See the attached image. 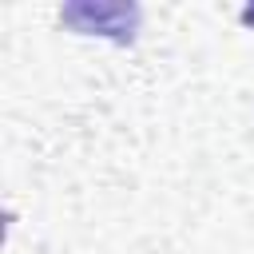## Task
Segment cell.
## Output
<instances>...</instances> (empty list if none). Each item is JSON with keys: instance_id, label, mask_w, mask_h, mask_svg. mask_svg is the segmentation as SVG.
Here are the masks:
<instances>
[{"instance_id": "6da1fadb", "label": "cell", "mask_w": 254, "mask_h": 254, "mask_svg": "<svg viewBox=\"0 0 254 254\" xmlns=\"http://www.w3.org/2000/svg\"><path fill=\"white\" fill-rule=\"evenodd\" d=\"M60 20L79 32V36H107L115 44H131L139 32V8L135 4H119V0H79V4H64Z\"/></svg>"}, {"instance_id": "7a4b0ae2", "label": "cell", "mask_w": 254, "mask_h": 254, "mask_svg": "<svg viewBox=\"0 0 254 254\" xmlns=\"http://www.w3.org/2000/svg\"><path fill=\"white\" fill-rule=\"evenodd\" d=\"M242 24H254V8H246V12H242Z\"/></svg>"}]
</instances>
